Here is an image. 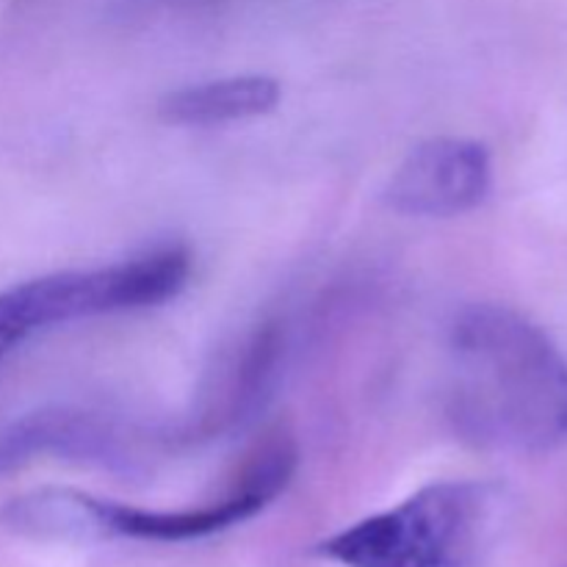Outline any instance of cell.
Listing matches in <instances>:
<instances>
[{
  "label": "cell",
  "instance_id": "30bf717a",
  "mask_svg": "<svg viewBox=\"0 0 567 567\" xmlns=\"http://www.w3.org/2000/svg\"><path fill=\"white\" fill-rule=\"evenodd\" d=\"M25 341V338L20 336V332L14 330V327L9 324V321L3 319V316H0V360L6 358V354L11 352V349L17 347V343H22Z\"/></svg>",
  "mask_w": 567,
  "mask_h": 567
},
{
  "label": "cell",
  "instance_id": "277c9868",
  "mask_svg": "<svg viewBox=\"0 0 567 567\" xmlns=\"http://www.w3.org/2000/svg\"><path fill=\"white\" fill-rule=\"evenodd\" d=\"M299 452L291 432L275 430L255 443L225 496L192 509H138L127 504L97 498V518L103 540L133 537V540L181 543L216 535L249 520L269 507L297 474Z\"/></svg>",
  "mask_w": 567,
  "mask_h": 567
},
{
  "label": "cell",
  "instance_id": "7a4b0ae2",
  "mask_svg": "<svg viewBox=\"0 0 567 567\" xmlns=\"http://www.w3.org/2000/svg\"><path fill=\"white\" fill-rule=\"evenodd\" d=\"M502 509V487L435 482L332 535L319 554L343 567H468L496 535Z\"/></svg>",
  "mask_w": 567,
  "mask_h": 567
},
{
  "label": "cell",
  "instance_id": "52a82bcc",
  "mask_svg": "<svg viewBox=\"0 0 567 567\" xmlns=\"http://www.w3.org/2000/svg\"><path fill=\"white\" fill-rule=\"evenodd\" d=\"M280 358V327L264 324L249 332L230 354V360L221 365V371H216L214 391L205 393V408L199 410V419L188 437L221 435L252 419L271 396Z\"/></svg>",
  "mask_w": 567,
  "mask_h": 567
},
{
  "label": "cell",
  "instance_id": "8992f818",
  "mask_svg": "<svg viewBox=\"0 0 567 567\" xmlns=\"http://www.w3.org/2000/svg\"><path fill=\"white\" fill-rule=\"evenodd\" d=\"M493 186L485 144L437 136L415 144L385 186V205L421 219H452L480 208Z\"/></svg>",
  "mask_w": 567,
  "mask_h": 567
},
{
  "label": "cell",
  "instance_id": "ba28073f",
  "mask_svg": "<svg viewBox=\"0 0 567 567\" xmlns=\"http://www.w3.org/2000/svg\"><path fill=\"white\" fill-rule=\"evenodd\" d=\"M282 89L269 75H230L183 86L161 97L158 116L169 125L214 127L255 120L280 105Z\"/></svg>",
  "mask_w": 567,
  "mask_h": 567
},
{
  "label": "cell",
  "instance_id": "3957f363",
  "mask_svg": "<svg viewBox=\"0 0 567 567\" xmlns=\"http://www.w3.org/2000/svg\"><path fill=\"white\" fill-rule=\"evenodd\" d=\"M188 275V249L169 244L120 264L55 271L6 288L0 291V313L28 338L66 321L164 305L186 288Z\"/></svg>",
  "mask_w": 567,
  "mask_h": 567
},
{
  "label": "cell",
  "instance_id": "5b68a950",
  "mask_svg": "<svg viewBox=\"0 0 567 567\" xmlns=\"http://www.w3.org/2000/svg\"><path fill=\"white\" fill-rule=\"evenodd\" d=\"M155 437L109 413L70 404H50L11 421L0 432V474L39 457L94 465H131Z\"/></svg>",
  "mask_w": 567,
  "mask_h": 567
},
{
  "label": "cell",
  "instance_id": "6da1fadb",
  "mask_svg": "<svg viewBox=\"0 0 567 567\" xmlns=\"http://www.w3.org/2000/svg\"><path fill=\"white\" fill-rule=\"evenodd\" d=\"M449 419L482 449L567 446V360L518 310L468 305L449 327Z\"/></svg>",
  "mask_w": 567,
  "mask_h": 567
},
{
  "label": "cell",
  "instance_id": "9c48e42d",
  "mask_svg": "<svg viewBox=\"0 0 567 567\" xmlns=\"http://www.w3.org/2000/svg\"><path fill=\"white\" fill-rule=\"evenodd\" d=\"M0 526L33 540H103L97 498L66 487H42L0 507Z\"/></svg>",
  "mask_w": 567,
  "mask_h": 567
}]
</instances>
